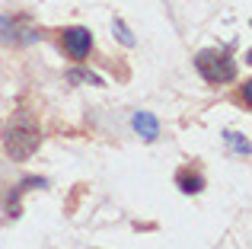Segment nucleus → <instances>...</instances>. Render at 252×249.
<instances>
[{
    "instance_id": "1",
    "label": "nucleus",
    "mask_w": 252,
    "mask_h": 249,
    "mask_svg": "<svg viewBox=\"0 0 252 249\" xmlns=\"http://www.w3.org/2000/svg\"><path fill=\"white\" fill-rule=\"evenodd\" d=\"M38 144H42V128H38L35 122L29 119V115H16L10 124H6V131H3V147H6V154L13 156V160H29L32 154L38 150Z\"/></svg>"
},
{
    "instance_id": "2",
    "label": "nucleus",
    "mask_w": 252,
    "mask_h": 249,
    "mask_svg": "<svg viewBox=\"0 0 252 249\" xmlns=\"http://www.w3.org/2000/svg\"><path fill=\"white\" fill-rule=\"evenodd\" d=\"M195 67H198V74H201L208 83H230V80H236V61L230 58V51H223V48L198 51Z\"/></svg>"
},
{
    "instance_id": "3",
    "label": "nucleus",
    "mask_w": 252,
    "mask_h": 249,
    "mask_svg": "<svg viewBox=\"0 0 252 249\" xmlns=\"http://www.w3.org/2000/svg\"><path fill=\"white\" fill-rule=\"evenodd\" d=\"M61 42H64V48H67L70 58L83 61V58L90 55V48H93V32L83 29V26H70V29H64Z\"/></svg>"
},
{
    "instance_id": "4",
    "label": "nucleus",
    "mask_w": 252,
    "mask_h": 249,
    "mask_svg": "<svg viewBox=\"0 0 252 249\" xmlns=\"http://www.w3.org/2000/svg\"><path fill=\"white\" fill-rule=\"evenodd\" d=\"M131 124H134V131L144 137V141H157V137H160V122H157V115H150V112H134Z\"/></svg>"
},
{
    "instance_id": "5",
    "label": "nucleus",
    "mask_w": 252,
    "mask_h": 249,
    "mask_svg": "<svg viewBox=\"0 0 252 249\" xmlns=\"http://www.w3.org/2000/svg\"><path fill=\"white\" fill-rule=\"evenodd\" d=\"M179 192H185V195H198L204 188V179L198 173H179Z\"/></svg>"
},
{
    "instance_id": "6",
    "label": "nucleus",
    "mask_w": 252,
    "mask_h": 249,
    "mask_svg": "<svg viewBox=\"0 0 252 249\" xmlns=\"http://www.w3.org/2000/svg\"><path fill=\"white\" fill-rule=\"evenodd\" d=\"M223 137H227V144H230V147L236 150V154L249 156V141H246V137H243V134H236V131H227V134H223Z\"/></svg>"
},
{
    "instance_id": "7",
    "label": "nucleus",
    "mask_w": 252,
    "mask_h": 249,
    "mask_svg": "<svg viewBox=\"0 0 252 249\" xmlns=\"http://www.w3.org/2000/svg\"><path fill=\"white\" fill-rule=\"evenodd\" d=\"M16 38H19L16 26H13L6 16H0V42H16Z\"/></svg>"
},
{
    "instance_id": "8",
    "label": "nucleus",
    "mask_w": 252,
    "mask_h": 249,
    "mask_svg": "<svg viewBox=\"0 0 252 249\" xmlns=\"http://www.w3.org/2000/svg\"><path fill=\"white\" fill-rule=\"evenodd\" d=\"M67 80H80V83H93V87H102V80H99L96 74H90V70H67Z\"/></svg>"
},
{
    "instance_id": "9",
    "label": "nucleus",
    "mask_w": 252,
    "mask_h": 249,
    "mask_svg": "<svg viewBox=\"0 0 252 249\" xmlns=\"http://www.w3.org/2000/svg\"><path fill=\"white\" fill-rule=\"evenodd\" d=\"M115 35H118V38H122V42H125V45H128V48H131V45H134V42H137V38H134V35H131V29H128V26H125V23H122V19H115Z\"/></svg>"
}]
</instances>
